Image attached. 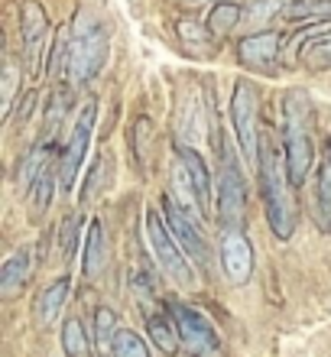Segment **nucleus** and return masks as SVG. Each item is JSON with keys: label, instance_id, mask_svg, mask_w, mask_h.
I'll use <instances>...</instances> for the list:
<instances>
[{"label": "nucleus", "instance_id": "1", "mask_svg": "<svg viewBox=\"0 0 331 357\" xmlns=\"http://www.w3.org/2000/svg\"><path fill=\"white\" fill-rule=\"evenodd\" d=\"M260 195H263V208H266V221L279 241H289L295 231V198H293V178L286 169V156H279L273 143L263 137L260 143Z\"/></svg>", "mask_w": 331, "mask_h": 357}, {"label": "nucleus", "instance_id": "2", "mask_svg": "<svg viewBox=\"0 0 331 357\" xmlns=\"http://www.w3.org/2000/svg\"><path fill=\"white\" fill-rule=\"evenodd\" d=\"M312 127H315V114L309 94L293 88L283 94V156H286V169L293 185L299 188L309 176L315 162V140H312Z\"/></svg>", "mask_w": 331, "mask_h": 357}, {"label": "nucleus", "instance_id": "3", "mask_svg": "<svg viewBox=\"0 0 331 357\" xmlns=\"http://www.w3.org/2000/svg\"><path fill=\"white\" fill-rule=\"evenodd\" d=\"M105 62H107V29L91 10H82L75 17V26H72L66 82L75 88L88 85L91 78H98Z\"/></svg>", "mask_w": 331, "mask_h": 357}, {"label": "nucleus", "instance_id": "4", "mask_svg": "<svg viewBox=\"0 0 331 357\" xmlns=\"http://www.w3.org/2000/svg\"><path fill=\"white\" fill-rule=\"evenodd\" d=\"M227 117L234 127V140L244 153V160L250 166H260V91L254 82H237L231 91V104H227Z\"/></svg>", "mask_w": 331, "mask_h": 357}, {"label": "nucleus", "instance_id": "5", "mask_svg": "<svg viewBox=\"0 0 331 357\" xmlns=\"http://www.w3.org/2000/svg\"><path fill=\"white\" fill-rule=\"evenodd\" d=\"M143 227H146V241H150V250L156 257V264L162 266V273L169 276L176 286H185L192 289L195 286V270H192V257L179 247V241L172 237L169 225L162 211L156 208H146V218H143Z\"/></svg>", "mask_w": 331, "mask_h": 357}, {"label": "nucleus", "instance_id": "6", "mask_svg": "<svg viewBox=\"0 0 331 357\" xmlns=\"http://www.w3.org/2000/svg\"><path fill=\"white\" fill-rule=\"evenodd\" d=\"M221 227H240L247 211V182L237 166V156L231 153V143L221 146V172H218V202H215Z\"/></svg>", "mask_w": 331, "mask_h": 357}, {"label": "nucleus", "instance_id": "7", "mask_svg": "<svg viewBox=\"0 0 331 357\" xmlns=\"http://www.w3.org/2000/svg\"><path fill=\"white\" fill-rule=\"evenodd\" d=\"M166 312L176 319V328H179L182 338V351L189 357H221V338L215 325H211L201 312L189 309L176 299H166Z\"/></svg>", "mask_w": 331, "mask_h": 357}, {"label": "nucleus", "instance_id": "8", "mask_svg": "<svg viewBox=\"0 0 331 357\" xmlns=\"http://www.w3.org/2000/svg\"><path fill=\"white\" fill-rule=\"evenodd\" d=\"M162 218H166V225H169L172 237L179 241V247L192 257V264H199L201 270L211 273V260H215V257H211L208 237L201 234L199 218L189 215V211L179 205V198L172 195V192H166V195H162Z\"/></svg>", "mask_w": 331, "mask_h": 357}, {"label": "nucleus", "instance_id": "9", "mask_svg": "<svg viewBox=\"0 0 331 357\" xmlns=\"http://www.w3.org/2000/svg\"><path fill=\"white\" fill-rule=\"evenodd\" d=\"M95 121H98V101L88 98L78 111L75 123H72V137H68L66 150L59 156V182H62V192H75L78 182V169L85 166V153L88 143H91V133H95Z\"/></svg>", "mask_w": 331, "mask_h": 357}, {"label": "nucleus", "instance_id": "10", "mask_svg": "<svg viewBox=\"0 0 331 357\" xmlns=\"http://www.w3.org/2000/svg\"><path fill=\"white\" fill-rule=\"evenodd\" d=\"M20 36H23V56H26L29 75H39L43 66V52H46V36H49V17L39 0H23L20 3Z\"/></svg>", "mask_w": 331, "mask_h": 357}, {"label": "nucleus", "instance_id": "11", "mask_svg": "<svg viewBox=\"0 0 331 357\" xmlns=\"http://www.w3.org/2000/svg\"><path fill=\"white\" fill-rule=\"evenodd\" d=\"M218 264L224 270L227 282L234 286H247L254 276V247L247 241V234L240 227H224L221 234V247H218Z\"/></svg>", "mask_w": 331, "mask_h": 357}, {"label": "nucleus", "instance_id": "12", "mask_svg": "<svg viewBox=\"0 0 331 357\" xmlns=\"http://www.w3.org/2000/svg\"><path fill=\"white\" fill-rule=\"evenodd\" d=\"M279 46H283V33L276 29L250 33L237 43V62L250 72H273L279 62Z\"/></svg>", "mask_w": 331, "mask_h": 357}, {"label": "nucleus", "instance_id": "13", "mask_svg": "<svg viewBox=\"0 0 331 357\" xmlns=\"http://www.w3.org/2000/svg\"><path fill=\"white\" fill-rule=\"evenodd\" d=\"M176 156L182 160V166L189 169L192 182H195V188H199V198H201V205H205V211H208L215 202H218V182L211 178V169H208V162H205V156H201L192 143H176Z\"/></svg>", "mask_w": 331, "mask_h": 357}, {"label": "nucleus", "instance_id": "14", "mask_svg": "<svg viewBox=\"0 0 331 357\" xmlns=\"http://www.w3.org/2000/svg\"><path fill=\"white\" fill-rule=\"evenodd\" d=\"M68 292H72V280H68V276H59V280L49 282L46 289H39L33 315H36V321L43 328H49L52 321H59V315H62V309H66V302H68Z\"/></svg>", "mask_w": 331, "mask_h": 357}, {"label": "nucleus", "instance_id": "15", "mask_svg": "<svg viewBox=\"0 0 331 357\" xmlns=\"http://www.w3.org/2000/svg\"><path fill=\"white\" fill-rule=\"evenodd\" d=\"M33 250L29 247H20L17 254L7 257V264L0 270V292H3V299H13L20 289H26L29 276H33Z\"/></svg>", "mask_w": 331, "mask_h": 357}, {"label": "nucleus", "instance_id": "16", "mask_svg": "<svg viewBox=\"0 0 331 357\" xmlns=\"http://www.w3.org/2000/svg\"><path fill=\"white\" fill-rule=\"evenodd\" d=\"M107 264V237H105V221L91 218L88 221V234H85V254H82V273L85 280H95L98 273Z\"/></svg>", "mask_w": 331, "mask_h": 357}, {"label": "nucleus", "instance_id": "17", "mask_svg": "<svg viewBox=\"0 0 331 357\" xmlns=\"http://www.w3.org/2000/svg\"><path fill=\"white\" fill-rule=\"evenodd\" d=\"M146 335L150 341L156 344V351L166 357H176L182 351V338H179V328H176V319L166 315V312H150L146 315Z\"/></svg>", "mask_w": 331, "mask_h": 357}, {"label": "nucleus", "instance_id": "18", "mask_svg": "<svg viewBox=\"0 0 331 357\" xmlns=\"http://www.w3.org/2000/svg\"><path fill=\"white\" fill-rule=\"evenodd\" d=\"M62 153H56V140H43V143H36L33 146V153L26 156V162H23V169H20V185H23V192H33V185H36V178L43 176V172L52 166V162L59 160Z\"/></svg>", "mask_w": 331, "mask_h": 357}, {"label": "nucleus", "instance_id": "19", "mask_svg": "<svg viewBox=\"0 0 331 357\" xmlns=\"http://www.w3.org/2000/svg\"><path fill=\"white\" fill-rule=\"evenodd\" d=\"M127 143H130V153L133 160H137V169H146V162H150V153H153V143H156V127L146 114H140L137 121H133L130 133H127Z\"/></svg>", "mask_w": 331, "mask_h": 357}, {"label": "nucleus", "instance_id": "20", "mask_svg": "<svg viewBox=\"0 0 331 357\" xmlns=\"http://www.w3.org/2000/svg\"><path fill=\"white\" fill-rule=\"evenodd\" d=\"M286 23H299V26H305V23H328L331 20V0H293L289 7L283 10Z\"/></svg>", "mask_w": 331, "mask_h": 357}, {"label": "nucleus", "instance_id": "21", "mask_svg": "<svg viewBox=\"0 0 331 357\" xmlns=\"http://www.w3.org/2000/svg\"><path fill=\"white\" fill-rule=\"evenodd\" d=\"M240 20H244V10H240V3L221 0V3H215V7L208 10L205 26L211 29V36H215V39H221V36H227V33H231V29H234Z\"/></svg>", "mask_w": 331, "mask_h": 357}, {"label": "nucleus", "instance_id": "22", "mask_svg": "<svg viewBox=\"0 0 331 357\" xmlns=\"http://www.w3.org/2000/svg\"><path fill=\"white\" fill-rule=\"evenodd\" d=\"M62 351L66 357H91V341H88V331L78 315H68L62 321Z\"/></svg>", "mask_w": 331, "mask_h": 357}, {"label": "nucleus", "instance_id": "23", "mask_svg": "<svg viewBox=\"0 0 331 357\" xmlns=\"http://www.w3.org/2000/svg\"><path fill=\"white\" fill-rule=\"evenodd\" d=\"M315 221L325 234H331V162L318 166V185H315Z\"/></svg>", "mask_w": 331, "mask_h": 357}, {"label": "nucleus", "instance_id": "24", "mask_svg": "<svg viewBox=\"0 0 331 357\" xmlns=\"http://www.w3.org/2000/svg\"><path fill=\"white\" fill-rule=\"evenodd\" d=\"M117 315L114 309L101 305L95 312V348H98V357H111V348H114V338H117Z\"/></svg>", "mask_w": 331, "mask_h": 357}, {"label": "nucleus", "instance_id": "25", "mask_svg": "<svg viewBox=\"0 0 331 357\" xmlns=\"http://www.w3.org/2000/svg\"><path fill=\"white\" fill-rule=\"evenodd\" d=\"M299 56H302V66L312 68V72H325V68H331V29L322 33V36L309 39Z\"/></svg>", "mask_w": 331, "mask_h": 357}, {"label": "nucleus", "instance_id": "26", "mask_svg": "<svg viewBox=\"0 0 331 357\" xmlns=\"http://www.w3.org/2000/svg\"><path fill=\"white\" fill-rule=\"evenodd\" d=\"M68 43H72V29H59L56 39H52V49L46 52V75L49 78H66Z\"/></svg>", "mask_w": 331, "mask_h": 357}, {"label": "nucleus", "instance_id": "27", "mask_svg": "<svg viewBox=\"0 0 331 357\" xmlns=\"http://www.w3.org/2000/svg\"><path fill=\"white\" fill-rule=\"evenodd\" d=\"M293 0H250L244 10V20L250 26H266L270 20L283 17V10L289 7Z\"/></svg>", "mask_w": 331, "mask_h": 357}, {"label": "nucleus", "instance_id": "28", "mask_svg": "<svg viewBox=\"0 0 331 357\" xmlns=\"http://www.w3.org/2000/svg\"><path fill=\"white\" fill-rule=\"evenodd\" d=\"M56 185H62V182H59V160L52 162V166H49V169L36 178V185H33V192H29V198H33V205H36V211H46V208L52 205Z\"/></svg>", "mask_w": 331, "mask_h": 357}, {"label": "nucleus", "instance_id": "29", "mask_svg": "<svg viewBox=\"0 0 331 357\" xmlns=\"http://www.w3.org/2000/svg\"><path fill=\"white\" fill-rule=\"evenodd\" d=\"M111 357H150V348H146V341L133 328H121L117 338H114Z\"/></svg>", "mask_w": 331, "mask_h": 357}, {"label": "nucleus", "instance_id": "30", "mask_svg": "<svg viewBox=\"0 0 331 357\" xmlns=\"http://www.w3.org/2000/svg\"><path fill=\"white\" fill-rule=\"evenodd\" d=\"M82 221L85 215L82 211H72L66 218V225H62V237H59V244H62V257H66V264L75 260V250H78V234H82Z\"/></svg>", "mask_w": 331, "mask_h": 357}, {"label": "nucleus", "instance_id": "31", "mask_svg": "<svg viewBox=\"0 0 331 357\" xmlns=\"http://www.w3.org/2000/svg\"><path fill=\"white\" fill-rule=\"evenodd\" d=\"M176 29H179V39L182 46L189 49H201V46H211V29L205 26V23H195V20H179L176 23Z\"/></svg>", "mask_w": 331, "mask_h": 357}, {"label": "nucleus", "instance_id": "32", "mask_svg": "<svg viewBox=\"0 0 331 357\" xmlns=\"http://www.w3.org/2000/svg\"><path fill=\"white\" fill-rule=\"evenodd\" d=\"M68 104H72L68 91H66V88H59V91L52 94L49 111H46V137H49V140H56V133H59V127H62V117H66Z\"/></svg>", "mask_w": 331, "mask_h": 357}, {"label": "nucleus", "instance_id": "33", "mask_svg": "<svg viewBox=\"0 0 331 357\" xmlns=\"http://www.w3.org/2000/svg\"><path fill=\"white\" fill-rule=\"evenodd\" d=\"M17 91H20V66L17 62H7L3 68V117L10 121V114H13V104H17Z\"/></svg>", "mask_w": 331, "mask_h": 357}, {"label": "nucleus", "instance_id": "34", "mask_svg": "<svg viewBox=\"0 0 331 357\" xmlns=\"http://www.w3.org/2000/svg\"><path fill=\"white\" fill-rule=\"evenodd\" d=\"M130 289H133V296H137V302H140V309H143V315H150V312H156V289H153V282L143 276V273H133L130 276Z\"/></svg>", "mask_w": 331, "mask_h": 357}, {"label": "nucleus", "instance_id": "35", "mask_svg": "<svg viewBox=\"0 0 331 357\" xmlns=\"http://www.w3.org/2000/svg\"><path fill=\"white\" fill-rule=\"evenodd\" d=\"M33 107H36V91H26L23 98H20L17 123H26V121H29V114H33Z\"/></svg>", "mask_w": 331, "mask_h": 357}, {"label": "nucleus", "instance_id": "36", "mask_svg": "<svg viewBox=\"0 0 331 357\" xmlns=\"http://www.w3.org/2000/svg\"><path fill=\"white\" fill-rule=\"evenodd\" d=\"M179 7H185V10H205V7H215V3H221V0H176Z\"/></svg>", "mask_w": 331, "mask_h": 357}, {"label": "nucleus", "instance_id": "37", "mask_svg": "<svg viewBox=\"0 0 331 357\" xmlns=\"http://www.w3.org/2000/svg\"><path fill=\"white\" fill-rule=\"evenodd\" d=\"M325 150H328V156H325V160L331 162V137H328V146H325Z\"/></svg>", "mask_w": 331, "mask_h": 357}]
</instances>
